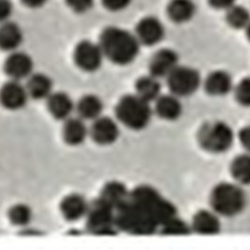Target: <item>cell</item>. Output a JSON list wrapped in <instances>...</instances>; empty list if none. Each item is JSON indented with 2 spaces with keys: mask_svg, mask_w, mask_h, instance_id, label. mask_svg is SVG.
Here are the masks:
<instances>
[{
  "mask_svg": "<svg viewBox=\"0 0 250 250\" xmlns=\"http://www.w3.org/2000/svg\"><path fill=\"white\" fill-rule=\"evenodd\" d=\"M191 231V225L189 226L177 216L169 219L160 227V232L168 235H186Z\"/></svg>",
  "mask_w": 250,
  "mask_h": 250,
  "instance_id": "cell-29",
  "label": "cell"
},
{
  "mask_svg": "<svg viewBox=\"0 0 250 250\" xmlns=\"http://www.w3.org/2000/svg\"><path fill=\"white\" fill-rule=\"evenodd\" d=\"M239 138L242 146L250 153V125H247L243 129H241L239 133Z\"/></svg>",
  "mask_w": 250,
  "mask_h": 250,
  "instance_id": "cell-36",
  "label": "cell"
},
{
  "mask_svg": "<svg viewBox=\"0 0 250 250\" xmlns=\"http://www.w3.org/2000/svg\"><path fill=\"white\" fill-rule=\"evenodd\" d=\"M236 0H208L211 7L216 10H226L235 5Z\"/></svg>",
  "mask_w": 250,
  "mask_h": 250,
  "instance_id": "cell-35",
  "label": "cell"
},
{
  "mask_svg": "<svg viewBox=\"0 0 250 250\" xmlns=\"http://www.w3.org/2000/svg\"><path fill=\"white\" fill-rule=\"evenodd\" d=\"M129 193L130 191H128L123 183L111 181L103 187L99 198L106 205L117 210L128 200Z\"/></svg>",
  "mask_w": 250,
  "mask_h": 250,
  "instance_id": "cell-17",
  "label": "cell"
},
{
  "mask_svg": "<svg viewBox=\"0 0 250 250\" xmlns=\"http://www.w3.org/2000/svg\"><path fill=\"white\" fill-rule=\"evenodd\" d=\"M87 134V127L81 117H69L65 120L63 125V139L66 144L69 146H79L85 141Z\"/></svg>",
  "mask_w": 250,
  "mask_h": 250,
  "instance_id": "cell-23",
  "label": "cell"
},
{
  "mask_svg": "<svg viewBox=\"0 0 250 250\" xmlns=\"http://www.w3.org/2000/svg\"><path fill=\"white\" fill-rule=\"evenodd\" d=\"M73 56L77 67L87 72H93L101 68L105 57L100 43L90 41H83L78 43Z\"/></svg>",
  "mask_w": 250,
  "mask_h": 250,
  "instance_id": "cell-9",
  "label": "cell"
},
{
  "mask_svg": "<svg viewBox=\"0 0 250 250\" xmlns=\"http://www.w3.org/2000/svg\"><path fill=\"white\" fill-rule=\"evenodd\" d=\"M76 109L82 119L94 121L103 114V101L96 95H85L80 99Z\"/></svg>",
  "mask_w": 250,
  "mask_h": 250,
  "instance_id": "cell-25",
  "label": "cell"
},
{
  "mask_svg": "<svg viewBox=\"0 0 250 250\" xmlns=\"http://www.w3.org/2000/svg\"><path fill=\"white\" fill-rule=\"evenodd\" d=\"M221 224L216 212H210L207 210H202L195 214L191 229L199 234L212 235L220 231Z\"/></svg>",
  "mask_w": 250,
  "mask_h": 250,
  "instance_id": "cell-18",
  "label": "cell"
},
{
  "mask_svg": "<svg viewBox=\"0 0 250 250\" xmlns=\"http://www.w3.org/2000/svg\"><path fill=\"white\" fill-rule=\"evenodd\" d=\"M47 108L53 117L58 120H67L74 109V103L68 94L56 92L47 99Z\"/></svg>",
  "mask_w": 250,
  "mask_h": 250,
  "instance_id": "cell-16",
  "label": "cell"
},
{
  "mask_svg": "<svg viewBox=\"0 0 250 250\" xmlns=\"http://www.w3.org/2000/svg\"><path fill=\"white\" fill-rule=\"evenodd\" d=\"M205 87L211 96H225L232 88V79L227 71L216 70L207 76Z\"/></svg>",
  "mask_w": 250,
  "mask_h": 250,
  "instance_id": "cell-20",
  "label": "cell"
},
{
  "mask_svg": "<svg viewBox=\"0 0 250 250\" xmlns=\"http://www.w3.org/2000/svg\"><path fill=\"white\" fill-rule=\"evenodd\" d=\"M33 68L32 58L23 52H12L5 62V72L11 80L28 79L33 74Z\"/></svg>",
  "mask_w": 250,
  "mask_h": 250,
  "instance_id": "cell-12",
  "label": "cell"
},
{
  "mask_svg": "<svg viewBox=\"0 0 250 250\" xmlns=\"http://www.w3.org/2000/svg\"><path fill=\"white\" fill-rule=\"evenodd\" d=\"M199 143L210 153H223L231 147L234 140L232 129L223 122L205 124L200 130Z\"/></svg>",
  "mask_w": 250,
  "mask_h": 250,
  "instance_id": "cell-6",
  "label": "cell"
},
{
  "mask_svg": "<svg viewBox=\"0 0 250 250\" xmlns=\"http://www.w3.org/2000/svg\"><path fill=\"white\" fill-rule=\"evenodd\" d=\"M115 210L100 198L89 205L86 214V229L94 234L114 233Z\"/></svg>",
  "mask_w": 250,
  "mask_h": 250,
  "instance_id": "cell-7",
  "label": "cell"
},
{
  "mask_svg": "<svg viewBox=\"0 0 250 250\" xmlns=\"http://www.w3.org/2000/svg\"><path fill=\"white\" fill-rule=\"evenodd\" d=\"M135 90L139 97L149 103L156 102L161 96V85L159 78L151 74L137 80Z\"/></svg>",
  "mask_w": 250,
  "mask_h": 250,
  "instance_id": "cell-26",
  "label": "cell"
},
{
  "mask_svg": "<svg viewBox=\"0 0 250 250\" xmlns=\"http://www.w3.org/2000/svg\"><path fill=\"white\" fill-rule=\"evenodd\" d=\"M236 100L243 106H250V77L242 80L235 89Z\"/></svg>",
  "mask_w": 250,
  "mask_h": 250,
  "instance_id": "cell-31",
  "label": "cell"
},
{
  "mask_svg": "<svg viewBox=\"0 0 250 250\" xmlns=\"http://www.w3.org/2000/svg\"><path fill=\"white\" fill-rule=\"evenodd\" d=\"M193 0H171L167 6V14L175 23L189 22L196 14Z\"/></svg>",
  "mask_w": 250,
  "mask_h": 250,
  "instance_id": "cell-21",
  "label": "cell"
},
{
  "mask_svg": "<svg viewBox=\"0 0 250 250\" xmlns=\"http://www.w3.org/2000/svg\"><path fill=\"white\" fill-rule=\"evenodd\" d=\"M246 33H247L248 39L250 41V24L247 26V28H246Z\"/></svg>",
  "mask_w": 250,
  "mask_h": 250,
  "instance_id": "cell-38",
  "label": "cell"
},
{
  "mask_svg": "<svg viewBox=\"0 0 250 250\" xmlns=\"http://www.w3.org/2000/svg\"><path fill=\"white\" fill-rule=\"evenodd\" d=\"M29 94L20 81L11 80L6 83L1 90V103L6 109L19 110L27 103Z\"/></svg>",
  "mask_w": 250,
  "mask_h": 250,
  "instance_id": "cell-14",
  "label": "cell"
},
{
  "mask_svg": "<svg viewBox=\"0 0 250 250\" xmlns=\"http://www.w3.org/2000/svg\"><path fill=\"white\" fill-rule=\"evenodd\" d=\"M202 78L197 69L186 66H178L167 77V83L171 94L181 98L188 97L197 91Z\"/></svg>",
  "mask_w": 250,
  "mask_h": 250,
  "instance_id": "cell-8",
  "label": "cell"
},
{
  "mask_svg": "<svg viewBox=\"0 0 250 250\" xmlns=\"http://www.w3.org/2000/svg\"><path fill=\"white\" fill-rule=\"evenodd\" d=\"M179 57L177 53L171 49H160L151 57L149 62V72L157 78L168 77L171 71L177 68Z\"/></svg>",
  "mask_w": 250,
  "mask_h": 250,
  "instance_id": "cell-11",
  "label": "cell"
},
{
  "mask_svg": "<svg viewBox=\"0 0 250 250\" xmlns=\"http://www.w3.org/2000/svg\"><path fill=\"white\" fill-rule=\"evenodd\" d=\"M115 115L120 123L133 130H141L150 123L152 110L150 103L137 94L125 95L115 106Z\"/></svg>",
  "mask_w": 250,
  "mask_h": 250,
  "instance_id": "cell-4",
  "label": "cell"
},
{
  "mask_svg": "<svg viewBox=\"0 0 250 250\" xmlns=\"http://www.w3.org/2000/svg\"><path fill=\"white\" fill-rule=\"evenodd\" d=\"M135 35L141 44L156 45L163 40L165 27L159 18L149 15L137 23Z\"/></svg>",
  "mask_w": 250,
  "mask_h": 250,
  "instance_id": "cell-10",
  "label": "cell"
},
{
  "mask_svg": "<svg viewBox=\"0 0 250 250\" xmlns=\"http://www.w3.org/2000/svg\"><path fill=\"white\" fill-rule=\"evenodd\" d=\"M115 227L134 235H150L159 227L154 217L142 207L128 200L115 210Z\"/></svg>",
  "mask_w": 250,
  "mask_h": 250,
  "instance_id": "cell-2",
  "label": "cell"
},
{
  "mask_svg": "<svg viewBox=\"0 0 250 250\" xmlns=\"http://www.w3.org/2000/svg\"><path fill=\"white\" fill-rule=\"evenodd\" d=\"M9 219L13 225L16 226H25L27 225L32 218V211L29 206L23 204L15 205L12 206L8 213Z\"/></svg>",
  "mask_w": 250,
  "mask_h": 250,
  "instance_id": "cell-30",
  "label": "cell"
},
{
  "mask_svg": "<svg viewBox=\"0 0 250 250\" xmlns=\"http://www.w3.org/2000/svg\"><path fill=\"white\" fill-rule=\"evenodd\" d=\"M103 6L110 12H121L126 9L132 0H102Z\"/></svg>",
  "mask_w": 250,
  "mask_h": 250,
  "instance_id": "cell-33",
  "label": "cell"
},
{
  "mask_svg": "<svg viewBox=\"0 0 250 250\" xmlns=\"http://www.w3.org/2000/svg\"><path fill=\"white\" fill-rule=\"evenodd\" d=\"M68 8L77 13H84L90 11L95 0H65Z\"/></svg>",
  "mask_w": 250,
  "mask_h": 250,
  "instance_id": "cell-32",
  "label": "cell"
},
{
  "mask_svg": "<svg viewBox=\"0 0 250 250\" xmlns=\"http://www.w3.org/2000/svg\"><path fill=\"white\" fill-rule=\"evenodd\" d=\"M29 97L36 100L48 99L53 94V81L43 73H33L25 85Z\"/></svg>",
  "mask_w": 250,
  "mask_h": 250,
  "instance_id": "cell-24",
  "label": "cell"
},
{
  "mask_svg": "<svg viewBox=\"0 0 250 250\" xmlns=\"http://www.w3.org/2000/svg\"><path fill=\"white\" fill-rule=\"evenodd\" d=\"M89 205L79 194H70L65 197L60 204L62 216L68 221H76L86 216Z\"/></svg>",
  "mask_w": 250,
  "mask_h": 250,
  "instance_id": "cell-15",
  "label": "cell"
},
{
  "mask_svg": "<svg viewBox=\"0 0 250 250\" xmlns=\"http://www.w3.org/2000/svg\"><path fill=\"white\" fill-rule=\"evenodd\" d=\"M155 110L160 118L173 121L178 119L182 114V103L179 101V97L171 93L161 95L156 101Z\"/></svg>",
  "mask_w": 250,
  "mask_h": 250,
  "instance_id": "cell-19",
  "label": "cell"
},
{
  "mask_svg": "<svg viewBox=\"0 0 250 250\" xmlns=\"http://www.w3.org/2000/svg\"><path fill=\"white\" fill-rule=\"evenodd\" d=\"M129 200L153 216L159 227L169 219L177 216V210L174 205L162 197L156 188L148 185L138 186L131 190Z\"/></svg>",
  "mask_w": 250,
  "mask_h": 250,
  "instance_id": "cell-3",
  "label": "cell"
},
{
  "mask_svg": "<svg viewBox=\"0 0 250 250\" xmlns=\"http://www.w3.org/2000/svg\"><path fill=\"white\" fill-rule=\"evenodd\" d=\"M226 21L234 29H246L250 23V12L246 7L235 4L228 9Z\"/></svg>",
  "mask_w": 250,
  "mask_h": 250,
  "instance_id": "cell-28",
  "label": "cell"
},
{
  "mask_svg": "<svg viewBox=\"0 0 250 250\" xmlns=\"http://www.w3.org/2000/svg\"><path fill=\"white\" fill-rule=\"evenodd\" d=\"M48 0H22L23 4L31 9H38L44 6Z\"/></svg>",
  "mask_w": 250,
  "mask_h": 250,
  "instance_id": "cell-37",
  "label": "cell"
},
{
  "mask_svg": "<svg viewBox=\"0 0 250 250\" xmlns=\"http://www.w3.org/2000/svg\"><path fill=\"white\" fill-rule=\"evenodd\" d=\"M99 43L104 57L120 66L132 63L142 45L136 35L117 26L106 27L101 34Z\"/></svg>",
  "mask_w": 250,
  "mask_h": 250,
  "instance_id": "cell-1",
  "label": "cell"
},
{
  "mask_svg": "<svg viewBox=\"0 0 250 250\" xmlns=\"http://www.w3.org/2000/svg\"><path fill=\"white\" fill-rule=\"evenodd\" d=\"M210 203L217 215L234 216L240 214L246 206V195L234 184L222 183L213 189Z\"/></svg>",
  "mask_w": 250,
  "mask_h": 250,
  "instance_id": "cell-5",
  "label": "cell"
},
{
  "mask_svg": "<svg viewBox=\"0 0 250 250\" xmlns=\"http://www.w3.org/2000/svg\"><path fill=\"white\" fill-rule=\"evenodd\" d=\"M119 127L111 117L100 116L93 121L90 135L94 142L102 146L112 145L119 137Z\"/></svg>",
  "mask_w": 250,
  "mask_h": 250,
  "instance_id": "cell-13",
  "label": "cell"
},
{
  "mask_svg": "<svg viewBox=\"0 0 250 250\" xmlns=\"http://www.w3.org/2000/svg\"><path fill=\"white\" fill-rule=\"evenodd\" d=\"M13 7L10 0H1L0 2V18L2 22H7V20L11 17Z\"/></svg>",
  "mask_w": 250,
  "mask_h": 250,
  "instance_id": "cell-34",
  "label": "cell"
},
{
  "mask_svg": "<svg viewBox=\"0 0 250 250\" xmlns=\"http://www.w3.org/2000/svg\"><path fill=\"white\" fill-rule=\"evenodd\" d=\"M23 31L17 23L3 22L0 29V46L2 50L14 52L23 42Z\"/></svg>",
  "mask_w": 250,
  "mask_h": 250,
  "instance_id": "cell-22",
  "label": "cell"
},
{
  "mask_svg": "<svg viewBox=\"0 0 250 250\" xmlns=\"http://www.w3.org/2000/svg\"><path fill=\"white\" fill-rule=\"evenodd\" d=\"M232 177L243 185H250V154L241 155L233 159L230 165Z\"/></svg>",
  "mask_w": 250,
  "mask_h": 250,
  "instance_id": "cell-27",
  "label": "cell"
}]
</instances>
